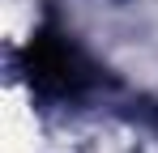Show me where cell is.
Masks as SVG:
<instances>
[{"instance_id":"obj_1","label":"cell","mask_w":158,"mask_h":153,"mask_svg":"<svg viewBox=\"0 0 158 153\" xmlns=\"http://www.w3.org/2000/svg\"><path fill=\"white\" fill-rule=\"evenodd\" d=\"M30 81L56 94V98H77L94 85V68L69 38H34L30 47Z\"/></svg>"}]
</instances>
